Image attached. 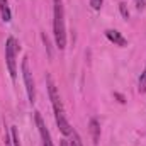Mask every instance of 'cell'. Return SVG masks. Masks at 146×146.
<instances>
[{"label": "cell", "mask_w": 146, "mask_h": 146, "mask_svg": "<svg viewBox=\"0 0 146 146\" xmlns=\"http://www.w3.org/2000/svg\"><path fill=\"white\" fill-rule=\"evenodd\" d=\"M46 85H48V94H49V100H51V106L54 110V119H56V124H58V129L61 131L63 136H70L73 133L72 126L66 119V114H65V107H63V102H61V95H60V90L58 87L54 85L51 75H46Z\"/></svg>", "instance_id": "cell-1"}, {"label": "cell", "mask_w": 146, "mask_h": 146, "mask_svg": "<svg viewBox=\"0 0 146 146\" xmlns=\"http://www.w3.org/2000/svg\"><path fill=\"white\" fill-rule=\"evenodd\" d=\"M53 34L60 51L66 48V26H65V7L63 0H53Z\"/></svg>", "instance_id": "cell-2"}, {"label": "cell", "mask_w": 146, "mask_h": 146, "mask_svg": "<svg viewBox=\"0 0 146 146\" xmlns=\"http://www.w3.org/2000/svg\"><path fill=\"white\" fill-rule=\"evenodd\" d=\"M21 51V46L14 36H9L5 41V63L10 73V78H17V53Z\"/></svg>", "instance_id": "cell-3"}, {"label": "cell", "mask_w": 146, "mask_h": 146, "mask_svg": "<svg viewBox=\"0 0 146 146\" xmlns=\"http://www.w3.org/2000/svg\"><path fill=\"white\" fill-rule=\"evenodd\" d=\"M21 72H22L24 87H26V94H27L29 104H34V102H36V83H34V76H33V70H31V66H29V58H27V56L22 60Z\"/></svg>", "instance_id": "cell-4"}, {"label": "cell", "mask_w": 146, "mask_h": 146, "mask_svg": "<svg viewBox=\"0 0 146 146\" xmlns=\"http://www.w3.org/2000/svg\"><path fill=\"white\" fill-rule=\"evenodd\" d=\"M34 119H36L37 131H39V136H41L42 146H54L53 139H51V134H49V131H48V127H46V124H44V121H42V117H41V114H39V112H36Z\"/></svg>", "instance_id": "cell-5"}, {"label": "cell", "mask_w": 146, "mask_h": 146, "mask_svg": "<svg viewBox=\"0 0 146 146\" xmlns=\"http://www.w3.org/2000/svg\"><path fill=\"white\" fill-rule=\"evenodd\" d=\"M106 37L109 39L110 42H114L115 46H119V48H126L127 46V39L122 36L119 31H115V29H107L106 31Z\"/></svg>", "instance_id": "cell-6"}, {"label": "cell", "mask_w": 146, "mask_h": 146, "mask_svg": "<svg viewBox=\"0 0 146 146\" xmlns=\"http://www.w3.org/2000/svg\"><path fill=\"white\" fill-rule=\"evenodd\" d=\"M88 129H90V134H92L94 145H99V139H100V124H99V121H97V119H90Z\"/></svg>", "instance_id": "cell-7"}, {"label": "cell", "mask_w": 146, "mask_h": 146, "mask_svg": "<svg viewBox=\"0 0 146 146\" xmlns=\"http://www.w3.org/2000/svg\"><path fill=\"white\" fill-rule=\"evenodd\" d=\"M0 15L3 22H10L12 14H10V7H9V0H0Z\"/></svg>", "instance_id": "cell-8"}, {"label": "cell", "mask_w": 146, "mask_h": 146, "mask_svg": "<svg viewBox=\"0 0 146 146\" xmlns=\"http://www.w3.org/2000/svg\"><path fill=\"white\" fill-rule=\"evenodd\" d=\"M138 90H139V94H145L146 92V66L143 73L139 75V80H138Z\"/></svg>", "instance_id": "cell-9"}, {"label": "cell", "mask_w": 146, "mask_h": 146, "mask_svg": "<svg viewBox=\"0 0 146 146\" xmlns=\"http://www.w3.org/2000/svg\"><path fill=\"white\" fill-rule=\"evenodd\" d=\"M70 138H72V143H70V146H83L82 145V138H80V134L73 129V133L70 134Z\"/></svg>", "instance_id": "cell-10"}, {"label": "cell", "mask_w": 146, "mask_h": 146, "mask_svg": "<svg viewBox=\"0 0 146 146\" xmlns=\"http://www.w3.org/2000/svg\"><path fill=\"white\" fill-rule=\"evenodd\" d=\"M12 143L14 146H22L21 145V138H19V131H17V127H12Z\"/></svg>", "instance_id": "cell-11"}, {"label": "cell", "mask_w": 146, "mask_h": 146, "mask_svg": "<svg viewBox=\"0 0 146 146\" xmlns=\"http://www.w3.org/2000/svg\"><path fill=\"white\" fill-rule=\"evenodd\" d=\"M119 9H121L122 17H124V19H127V17H129V10H127V7H126V3H124V2H121V3H119Z\"/></svg>", "instance_id": "cell-12"}, {"label": "cell", "mask_w": 146, "mask_h": 146, "mask_svg": "<svg viewBox=\"0 0 146 146\" xmlns=\"http://www.w3.org/2000/svg\"><path fill=\"white\" fill-rule=\"evenodd\" d=\"M102 3H104V0H90V5H92L94 10H100L102 9Z\"/></svg>", "instance_id": "cell-13"}, {"label": "cell", "mask_w": 146, "mask_h": 146, "mask_svg": "<svg viewBox=\"0 0 146 146\" xmlns=\"http://www.w3.org/2000/svg\"><path fill=\"white\" fill-rule=\"evenodd\" d=\"M3 141H5V146H10V136L7 133V127L3 129Z\"/></svg>", "instance_id": "cell-14"}, {"label": "cell", "mask_w": 146, "mask_h": 146, "mask_svg": "<svg viewBox=\"0 0 146 146\" xmlns=\"http://www.w3.org/2000/svg\"><path fill=\"white\" fill-rule=\"evenodd\" d=\"M60 146H70V145H68V141H66V139H61V143H60Z\"/></svg>", "instance_id": "cell-15"}]
</instances>
